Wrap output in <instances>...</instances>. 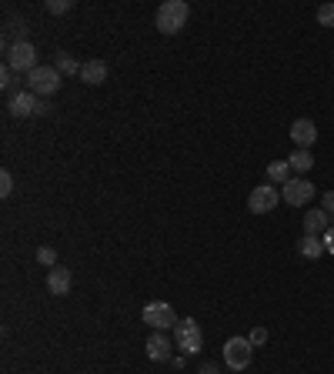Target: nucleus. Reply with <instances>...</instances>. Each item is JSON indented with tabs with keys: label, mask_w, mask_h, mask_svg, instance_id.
<instances>
[{
	"label": "nucleus",
	"mask_w": 334,
	"mask_h": 374,
	"mask_svg": "<svg viewBox=\"0 0 334 374\" xmlns=\"http://www.w3.org/2000/svg\"><path fill=\"white\" fill-rule=\"evenodd\" d=\"M187 17H191V7L184 4V0H167V4H161L157 7V17H154V24L161 34H178L180 27L187 24Z\"/></svg>",
	"instance_id": "1"
},
{
	"label": "nucleus",
	"mask_w": 334,
	"mask_h": 374,
	"mask_svg": "<svg viewBox=\"0 0 334 374\" xmlns=\"http://www.w3.org/2000/svg\"><path fill=\"white\" fill-rule=\"evenodd\" d=\"M61 84H64V74H61V70H57L54 64H47V67L40 64L37 70H30V74H27V91L37 94L40 101L61 91Z\"/></svg>",
	"instance_id": "2"
},
{
	"label": "nucleus",
	"mask_w": 334,
	"mask_h": 374,
	"mask_svg": "<svg viewBox=\"0 0 334 374\" xmlns=\"http://www.w3.org/2000/svg\"><path fill=\"white\" fill-rule=\"evenodd\" d=\"M7 67L13 74H30L37 70V47L30 40H13V47H7Z\"/></svg>",
	"instance_id": "3"
},
{
	"label": "nucleus",
	"mask_w": 334,
	"mask_h": 374,
	"mask_svg": "<svg viewBox=\"0 0 334 374\" xmlns=\"http://www.w3.org/2000/svg\"><path fill=\"white\" fill-rule=\"evenodd\" d=\"M174 335H178L180 354H197V351H201V344H204L201 324L194 321V318H180V321L174 324Z\"/></svg>",
	"instance_id": "4"
},
{
	"label": "nucleus",
	"mask_w": 334,
	"mask_h": 374,
	"mask_svg": "<svg viewBox=\"0 0 334 374\" xmlns=\"http://www.w3.org/2000/svg\"><path fill=\"white\" fill-rule=\"evenodd\" d=\"M254 358V344L247 341V337H231V341H224V364L231 368V371H245L247 364Z\"/></svg>",
	"instance_id": "5"
},
{
	"label": "nucleus",
	"mask_w": 334,
	"mask_h": 374,
	"mask_svg": "<svg viewBox=\"0 0 334 374\" xmlns=\"http://www.w3.org/2000/svg\"><path fill=\"white\" fill-rule=\"evenodd\" d=\"M141 318H144V324H151V331H167V328H174L180 321L178 314H174V308L164 304V301H151Z\"/></svg>",
	"instance_id": "6"
},
{
	"label": "nucleus",
	"mask_w": 334,
	"mask_h": 374,
	"mask_svg": "<svg viewBox=\"0 0 334 374\" xmlns=\"http://www.w3.org/2000/svg\"><path fill=\"white\" fill-rule=\"evenodd\" d=\"M278 204H281V194H278L274 184H261V187H254L251 197H247V211H251V214H271Z\"/></svg>",
	"instance_id": "7"
},
{
	"label": "nucleus",
	"mask_w": 334,
	"mask_h": 374,
	"mask_svg": "<svg viewBox=\"0 0 334 374\" xmlns=\"http://www.w3.org/2000/svg\"><path fill=\"white\" fill-rule=\"evenodd\" d=\"M281 197H284V201H287L291 207H304L311 197H314V184L304 181V177H291V181L284 184Z\"/></svg>",
	"instance_id": "8"
},
{
	"label": "nucleus",
	"mask_w": 334,
	"mask_h": 374,
	"mask_svg": "<svg viewBox=\"0 0 334 374\" xmlns=\"http://www.w3.org/2000/svg\"><path fill=\"white\" fill-rule=\"evenodd\" d=\"M37 107H40V97L30 91H17L11 94V101H7V111H11V117H37Z\"/></svg>",
	"instance_id": "9"
},
{
	"label": "nucleus",
	"mask_w": 334,
	"mask_h": 374,
	"mask_svg": "<svg viewBox=\"0 0 334 374\" xmlns=\"http://www.w3.org/2000/svg\"><path fill=\"white\" fill-rule=\"evenodd\" d=\"M147 358L157 364L174 361V344H171V337H167L164 331H154V335L147 337Z\"/></svg>",
	"instance_id": "10"
},
{
	"label": "nucleus",
	"mask_w": 334,
	"mask_h": 374,
	"mask_svg": "<svg viewBox=\"0 0 334 374\" xmlns=\"http://www.w3.org/2000/svg\"><path fill=\"white\" fill-rule=\"evenodd\" d=\"M291 141H295L297 147H304V151H308L311 144L318 141V127H314V120H308V117H297L295 124H291Z\"/></svg>",
	"instance_id": "11"
},
{
	"label": "nucleus",
	"mask_w": 334,
	"mask_h": 374,
	"mask_svg": "<svg viewBox=\"0 0 334 374\" xmlns=\"http://www.w3.org/2000/svg\"><path fill=\"white\" fill-rule=\"evenodd\" d=\"M70 284H74V278H70L67 268H51V271H47V291H51L54 297L70 294Z\"/></svg>",
	"instance_id": "12"
},
{
	"label": "nucleus",
	"mask_w": 334,
	"mask_h": 374,
	"mask_svg": "<svg viewBox=\"0 0 334 374\" xmlns=\"http://www.w3.org/2000/svg\"><path fill=\"white\" fill-rule=\"evenodd\" d=\"M80 80L90 84V87L104 84V80H107V64H104V61H87V64L80 67Z\"/></svg>",
	"instance_id": "13"
},
{
	"label": "nucleus",
	"mask_w": 334,
	"mask_h": 374,
	"mask_svg": "<svg viewBox=\"0 0 334 374\" xmlns=\"http://www.w3.org/2000/svg\"><path fill=\"white\" fill-rule=\"evenodd\" d=\"M331 227V218L324 211H308L304 214V234H314V237H324V231Z\"/></svg>",
	"instance_id": "14"
},
{
	"label": "nucleus",
	"mask_w": 334,
	"mask_h": 374,
	"mask_svg": "<svg viewBox=\"0 0 334 374\" xmlns=\"http://www.w3.org/2000/svg\"><path fill=\"white\" fill-rule=\"evenodd\" d=\"M297 254H301V258H321L324 254V241L321 237H314V234H304V237H301V241H297Z\"/></svg>",
	"instance_id": "15"
},
{
	"label": "nucleus",
	"mask_w": 334,
	"mask_h": 374,
	"mask_svg": "<svg viewBox=\"0 0 334 374\" xmlns=\"http://www.w3.org/2000/svg\"><path fill=\"white\" fill-rule=\"evenodd\" d=\"M268 181L284 187V184L291 181V164H287V161H271L268 164Z\"/></svg>",
	"instance_id": "16"
},
{
	"label": "nucleus",
	"mask_w": 334,
	"mask_h": 374,
	"mask_svg": "<svg viewBox=\"0 0 334 374\" xmlns=\"http://www.w3.org/2000/svg\"><path fill=\"white\" fill-rule=\"evenodd\" d=\"M287 164H291V170H297V174H308V170L314 168V157H311V151H304V147H297L295 154L287 157Z\"/></svg>",
	"instance_id": "17"
},
{
	"label": "nucleus",
	"mask_w": 334,
	"mask_h": 374,
	"mask_svg": "<svg viewBox=\"0 0 334 374\" xmlns=\"http://www.w3.org/2000/svg\"><path fill=\"white\" fill-rule=\"evenodd\" d=\"M54 67H57L61 74H78V77H80V67H84V64H78L67 51H57V64H54Z\"/></svg>",
	"instance_id": "18"
},
{
	"label": "nucleus",
	"mask_w": 334,
	"mask_h": 374,
	"mask_svg": "<svg viewBox=\"0 0 334 374\" xmlns=\"http://www.w3.org/2000/svg\"><path fill=\"white\" fill-rule=\"evenodd\" d=\"M44 11L54 13V17H61V13L74 11V0H47V4H44Z\"/></svg>",
	"instance_id": "19"
},
{
	"label": "nucleus",
	"mask_w": 334,
	"mask_h": 374,
	"mask_svg": "<svg viewBox=\"0 0 334 374\" xmlns=\"http://www.w3.org/2000/svg\"><path fill=\"white\" fill-rule=\"evenodd\" d=\"M318 24L334 27V4H321V7H318Z\"/></svg>",
	"instance_id": "20"
},
{
	"label": "nucleus",
	"mask_w": 334,
	"mask_h": 374,
	"mask_svg": "<svg viewBox=\"0 0 334 374\" xmlns=\"http://www.w3.org/2000/svg\"><path fill=\"white\" fill-rule=\"evenodd\" d=\"M37 261L44 264V268H54V264H57V251H54V247H40Z\"/></svg>",
	"instance_id": "21"
},
{
	"label": "nucleus",
	"mask_w": 334,
	"mask_h": 374,
	"mask_svg": "<svg viewBox=\"0 0 334 374\" xmlns=\"http://www.w3.org/2000/svg\"><path fill=\"white\" fill-rule=\"evenodd\" d=\"M0 194H4V197H11V194H13V177H11V170H0Z\"/></svg>",
	"instance_id": "22"
},
{
	"label": "nucleus",
	"mask_w": 334,
	"mask_h": 374,
	"mask_svg": "<svg viewBox=\"0 0 334 374\" xmlns=\"http://www.w3.org/2000/svg\"><path fill=\"white\" fill-rule=\"evenodd\" d=\"M0 87H4V91H13V70L7 64H4V70H0Z\"/></svg>",
	"instance_id": "23"
},
{
	"label": "nucleus",
	"mask_w": 334,
	"mask_h": 374,
	"mask_svg": "<svg viewBox=\"0 0 334 374\" xmlns=\"http://www.w3.org/2000/svg\"><path fill=\"white\" fill-rule=\"evenodd\" d=\"M247 341H251V344H254V348H261V344H264V341H268V331H264V328H254V331H251V335H247Z\"/></svg>",
	"instance_id": "24"
},
{
	"label": "nucleus",
	"mask_w": 334,
	"mask_h": 374,
	"mask_svg": "<svg viewBox=\"0 0 334 374\" xmlns=\"http://www.w3.org/2000/svg\"><path fill=\"white\" fill-rule=\"evenodd\" d=\"M321 211L328 214V218H334V191H328V194L321 197Z\"/></svg>",
	"instance_id": "25"
},
{
	"label": "nucleus",
	"mask_w": 334,
	"mask_h": 374,
	"mask_svg": "<svg viewBox=\"0 0 334 374\" xmlns=\"http://www.w3.org/2000/svg\"><path fill=\"white\" fill-rule=\"evenodd\" d=\"M11 30L17 34V40H27V24L24 20H11Z\"/></svg>",
	"instance_id": "26"
},
{
	"label": "nucleus",
	"mask_w": 334,
	"mask_h": 374,
	"mask_svg": "<svg viewBox=\"0 0 334 374\" xmlns=\"http://www.w3.org/2000/svg\"><path fill=\"white\" fill-rule=\"evenodd\" d=\"M324 251H328V254H334V227H328V231H324Z\"/></svg>",
	"instance_id": "27"
},
{
	"label": "nucleus",
	"mask_w": 334,
	"mask_h": 374,
	"mask_svg": "<svg viewBox=\"0 0 334 374\" xmlns=\"http://www.w3.org/2000/svg\"><path fill=\"white\" fill-rule=\"evenodd\" d=\"M197 374H218V364H204V368H201Z\"/></svg>",
	"instance_id": "28"
}]
</instances>
